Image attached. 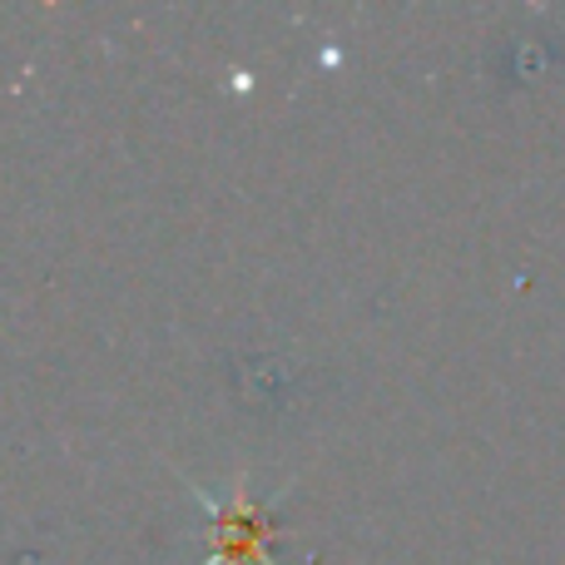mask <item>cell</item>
<instances>
[{
  "mask_svg": "<svg viewBox=\"0 0 565 565\" xmlns=\"http://www.w3.org/2000/svg\"><path fill=\"white\" fill-rule=\"evenodd\" d=\"M204 501V497H199ZM204 511H209V536H214V551L218 556H209L204 565H268L264 556V541H268V531H274V521H268V511H258V507H248V497H244V487L234 491V501L228 507H214V501H204Z\"/></svg>",
  "mask_w": 565,
  "mask_h": 565,
  "instance_id": "6da1fadb",
  "label": "cell"
}]
</instances>
